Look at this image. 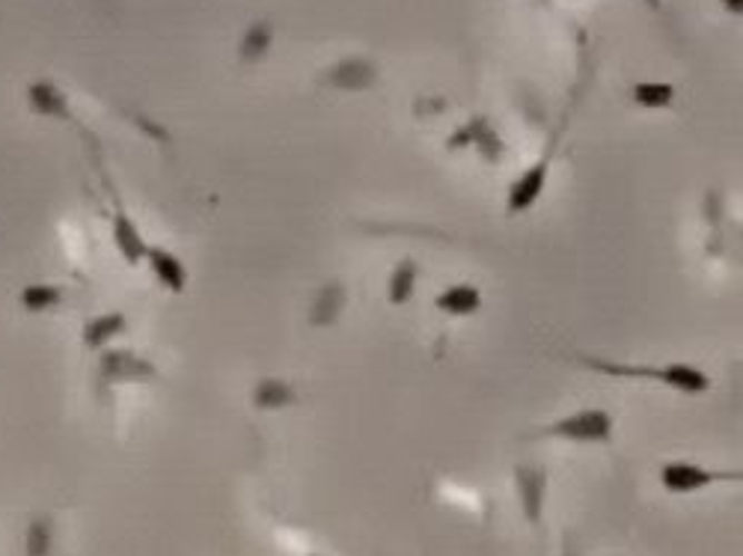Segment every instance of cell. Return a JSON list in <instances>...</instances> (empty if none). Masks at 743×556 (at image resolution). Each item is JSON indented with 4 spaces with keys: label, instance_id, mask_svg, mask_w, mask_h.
Wrapping results in <instances>:
<instances>
[{
    "label": "cell",
    "instance_id": "9",
    "mask_svg": "<svg viewBox=\"0 0 743 556\" xmlns=\"http://www.w3.org/2000/svg\"><path fill=\"white\" fill-rule=\"evenodd\" d=\"M146 265H149V271L155 274V280L172 295H181L188 289V268L181 262L179 256L167 250V247H155L149 245L146 250Z\"/></svg>",
    "mask_w": 743,
    "mask_h": 556
},
{
    "label": "cell",
    "instance_id": "13",
    "mask_svg": "<svg viewBox=\"0 0 743 556\" xmlns=\"http://www.w3.org/2000/svg\"><path fill=\"white\" fill-rule=\"evenodd\" d=\"M28 108L37 113V117L46 119H69L72 110H69V99L66 92L57 87L55 81H33L28 87Z\"/></svg>",
    "mask_w": 743,
    "mask_h": 556
},
{
    "label": "cell",
    "instance_id": "5",
    "mask_svg": "<svg viewBox=\"0 0 743 556\" xmlns=\"http://www.w3.org/2000/svg\"><path fill=\"white\" fill-rule=\"evenodd\" d=\"M99 378L108 387H117V384H152L161 378V373L149 357L137 355L131 348H105L99 357Z\"/></svg>",
    "mask_w": 743,
    "mask_h": 556
},
{
    "label": "cell",
    "instance_id": "18",
    "mask_svg": "<svg viewBox=\"0 0 743 556\" xmlns=\"http://www.w3.org/2000/svg\"><path fill=\"white\" fill-rule=\"evenodd\" d=\"M631 99L643 110H663L675 101V83L670 81H640L631 87Z\"/></svg>",
    "mask_w": 743,
    "mask_h": 556
},
{
    "label": "cell",
    "instance_id": "11",
    "mask_svg": "<svg viewBox=\"0 0 743 556\" xmlns=\"http://www.w3.org/2000/svg\"><path fill=\"white\" fill-rule=\"evenodd\" d=\"M128 330V316L119 310H108L92 316V319L83 321L81 330V342L87 351H105L110 348V342L117 337H122Z\"/></svg>",
    "mask_w": 743,
    "mask_h": 556
},
{
    "label": "cell",
    "instance_id": "21",
    "mask_svg": "<svg viewBox=\"0 0 743 556\" xmlns=\"http://www.w3.org/2000/svg\"><path fill=\"white\" fill-rule=\"evenodd\" d=\"M725 7V12H732V16H741L743 12V0H720Z\"/></svg>",
    "mask_w": 743,
    "mask_h": 556
},
{
    "label": "cell",
    "instance_id": "10",
    "mask_svg": "<svg viewBox=\"0 0 743 556\" xmlns=\"http://www.w3.org/2000/svg\"><path fill=\"white\" fill-rule=\"evenodd\" d=\"M321 81L336 90H369L371 83L378 81V69L366 57H345L336 66H330V72H325Z\"/></svg>",
    "mask_w": 743,
    "mask_h": 556
},
{
    "label": "cell",
    "instance_id": "16",
    "mask_svg": "<svg viewBox=\"0 0 743 556\" xmlns=\"http://www.w3.org/2000/svg\"><path fill=\"white\" fill-rule=\"evenodd\" d=\"M417 280H419V262L405 256L396 268L390 271V280H387V298H390L393 307H405V304L417 295Z\"/></svg>",
    "mask_w": 743,
    "mask_h": 556
},
{
    "label": "cell",
    "instance_id": "7",
    "mask_svg": "<svg viewBox=\"0 0 743 556\" xmlns=\"http://www.w3.org/2000/svg\"><path fill=\"white\" fill-rule=\"evenodd\" d=\"M517 506L524 512L529 527H542L544 509H547V467L517 465L515 467Z\"/></svg>",
    "mask_w": 743,
    "mask_h": 556
},
{
    "label": "cell",
    "instance_id": "8",
    "mask_svg": "<svg viewBox=\"0 0 743 556\" xmlns=\"http://www.w3.org/2000/svg\"><path fill=\"white\" fill-rule=\"evenodd\" d=\"M446 147L449 149L473 147L485 161H499L503 149H506L497 131H494V126H491L485 117H473L470 122H464L462 128H455L453 137L446 140Z\"/></svg>",
    "mask_w": 743,
    "mask_h": 556
},
{
    "label": "cell",
    "instance_id": "3",
    "mask_svg": "<svg viewBox=\"0 0 743 556\" xmlns=\"http://www.w3.org/2000/svg\"><path fill=\"white\" fill-rule=\"evenodd\" d=\"M741 470H714V467L699 465L690 458H672V461H663L661 467V488L675 497L707 492L711 485L720 483H741Z\"/></svg>",
    "mask_w": 743,
    "mask_h": 556
},
{
    "label": "cell",
    "instance_id": "17",
    "mask_svg": "<svg viewBox=\"0 0 743 556\" xmlns=\"http://www.w3.org/2000/svg\"><path fill=\"white\" fill-rule=\"evenodd\" d=\"M63 286L57 284H28L21 289L19 301L28 312H48L63 304Z\"/></svg>",
    "mask_w": 743,
    "mask_h": 556
},
{
    "label": "cell",
    "instance_id": "20",
    "mask_svg": "<svg viewBox=\"0 0 743 556\" xmlns=\"http://www.w3.org/2000/svg\"><path fill=\"white\" fill-rule=\"evenodd\" d=\"M55 545V524L51 518H37L28 527V556H48Z\"/></svg>",
    "mask_w": 743,
    "mask_h": 556
},
{
    "label": "cell",
    "instance_id": "19",
    "mask_svg": "<svg viewBox=\"0 0 743 556\" xmlns=\"http://www.w3.org/2000/svg\"><path fill=\"white\" fill-rule=\"evenodd\" d=\"M271 42H274L271 21H256V24L247 28L245 39H241V46H238V54H241L245 63H256V60H262L265 51L271 48Z\"/></svg>",
    "mask_w": 743,
    "mask_h": 556
},
{
    "label": "cell",
    "instance_id": "2",
    "mask_svg": "<svg viewBox=\"0 0 743 556\" xmlns=\"http://www.w3.org/2000/svg\"><path fill=\"white\" fill-rule=\"evenodd\" d=\"M526 438L581 444V447H590V444L607 447L616 438V417L607 408H577L572 414L544 423L535 431H529Z\"/></svg>",
    "mask_w": 743,
    "mask_h": 556
},
{
    "label": "cell",
    "instance_id": "14",
    "mask_svg": "<svg viewBox=\"0 0 743 556\" xmlns=\"http://www.w3.org/2000/svg\"><path fill=\"white\" fill-rule=\"evenodd\" d=\"M345 304H348V289H345L339 280H330V284L321 286L316 298H313L309 325H313V328H330V325L343 316Z\"/></svg>",
    "mask_w": 743,
    "mask_h": 556
},
{
    "label": "cell",
    "instance_id": "4",
    "mask_svg": "<svg viewBox=\"0 0 743 556\" xmlns=\"http://www.w3.org/2000/svg\"><path fill=\"white\" fill-rule=\"evenodd\" d=\"M556 147H559V135H551L542 158H538L535 165L526 167L524 173L512 182L506 197L508 215H524V211H529L535 202H538V197H542L544 188H547V179H551V165L553 156H556Z\"/></svg>",
    "mask_w": 743,
    "mask_h": 556
},
{
    "label": "cell",
    "instance_id": "12",
    "mask_svg": "<svg viewBox=\"0 0 743 556\" xmlns=\"http://www.w3.org/2000/svg\"><path fill=\"white\" fill-rule=\"evenodd\" d=\"M437 312L453 316V319H467L482 310V292L479 286L473 284H453L446 286L444 292H437L435 298Z\"/></svg>",
    "mask_w": 743,
    "mask_h": 556
},
{
    "label": "cell",
    "instance_id": "1",
    "mask_svg": "<svg viewBox=\"0 0 743 556\" xmlns=\"http://www.w3.org/2000/svg\"><path fill=\"white\" fill-rule=\"evenodd\" d=\"M574 364L598 373L604 378H618V381H652L663 384L675 393L684 396H702L714 387L711 375L684 360H672V364H634V360H613V357H595V355H577Z\"/></svg>",
    "mask_w": 743,
    "mask_h": 556
},
{
    "label": "cell",
    "instance_id": "22",
    "mask_svg": "<svg viewBox=\"0 0 743 556\" xmlns=\"http://www.w3.org/2000/svg\"><path fill=\"white\" fill-rule=\"evenodd\" d=\"M645 3H648V7H652L654 12H663V3H661V0H645Z\"/></svg>",
    "mask_w": 743,
    "mask_h": 556
},
{
    "label": "cell",
    "instance_id": "6",
    "mask_svg": "<svg viewBox=\"0 0 743 556\" xmlns=\"http://www.w3.org/2000/svg\"><path fill=\"white\" fill-rule=\"evenodd\" d=\"M105 191H108L110 202H113V215H110V238H113V247L119 250V256L126 259V265H140L146 259V250H149V245H146L143 232H140V227H137V220L128 215V209L122 206V200H119L117 188H113V182H110L108 176H105Z\"/></svg>",
    "mask_w": 743,
    "mask_h": 556
},
{
    "label": "cell",
    "instance_id": "15",
    "mask_svg": "<svg viewBox=\"0 0 743 556\" xmlns=\"http://www.w3.org/2000/svg\"><path fill=\"white\" fill-rule=\"evenodd\" d=\"M295 401H298V390L291 387V381L277 378V375H265L254 387V405L259 410H280Z\"/></svg>",
    "mask_w": 743,
    "mask_h": 556
}]
</instances>
